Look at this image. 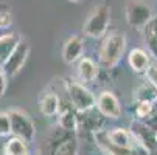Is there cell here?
I'll return each instance as SVG.
<instances>
[{
	"mask_svg": "<svg viewBox=\"0 0 157 155\" xmlns=\"http://www.w3.org/2000/svg\"><path fill=\"white\" fill-rule=\"evenodd\" d=\"M13 25V11L10 5H0V30H8Z\"/></svg>",
	"mask_w": 157,
	"mask_h": 155,
	"instance_id": "cell-22",
	"label": "cell"
},
{
	"mask_svg": "<svg viewBox=\"0 0 157 155\" xmlns=\"http://www.w3.org/2000/svg\"><path fill=\"white\" fill-rule=\"evenodd\" d=\"M27 152H28V143L14 135L10 137V140L5 143V147H3L5 155H22Z\"/></svg>",
	"mask_w": 157,
	"mask_h": 155,
	"instance_id": "cell-20",
	"label": "cell"
},
{
	"mask_svg": "<svg viewBox=\"0 0 157 155\" xmlns=\"http://www.w3.org/2000/svg\"><path fill=\"white\" fill-rule=\"evenodd\" d=\"M20 40L22 39L17 33H5L0 36V67H3V64L8 61Z\"/></svg>",
	"mask_w": 157,
	"mask_h": 155,
	"instance_id": "cell-17",
	"label": "cell"
},
{
	"mask_svg": "<svg viewBox=\"0 0 157 155\" xmlns=\"http://www.w3.org/2000/svg\"><path fill=\"white\" fill-rule=\"evenodd\" d=\"M126 22L131 28L142 30L148 22L154 17V13L145 0H128L126 2Z\"/></svg>",
	"mask_w": 157,
	"mask_h": 155,
	"instance_id": "cell-5",
	"label": "cell"
},
{
	"mask_svg": "<svg viewBox=\"0 0 157 155\" xmlns=\"http://www.w3.org/2000/svg\"><path fill=\"white\" fill-rule=\"evenodd\" d=\"M145 76H146V79H148L152 85H155V87H157V62L149 65V68L146 70Z\"/></svg>",
	"mask_w": 157,
	"mask_h": 155,
	"instance_id": "cell-24",
	"label": "cell"
},
{
	"mask_svg": "<svg viewBox=\"0 0 157 155\" xmlns=\"http://www.w3.org/2000/svg\"><path fill=\"white\" fill-rule=\"evenodd\" d=\"M107 137L109 140L120 146V147H128V149H132V147H137V141L134 138L131 129H124V127H114L107 130Z\"/></svg>",
	"mask_w": 157,
	"mask_h": 155,
	"instance_id": "cell-16",
	"label": "cell"
},
{
	"mask_svg": "<svg viewBox=\"0 0 157 155\" xmlns=\"http://www.w3.org/2000/svg\"><path fill=\"white\" fill-rule=\"evenodd\" d=\"M128 39L123 33H110L104 37L98 50V62L104 70H112L126 53Z\"/></svg>",
	"mask_w": 157,
	"mask_h": 155,
	"instance_id": "cell-1",
	"label": "cell"
},
{
	"mask_svg": "<svg viewBox=\"0 0 157 155\" xmlns=\"http://www.w3.org/2000/svg\"><path fill=\"white\" fill-rule=\"evenodd\" d=\"M97 110L106 120H118L121 116V102L110 90H103L97 96Z\"/></svg>",
	"mask_w": 157,
	"mask_h": 155,
	"instance_id": "cell-9",
	"label": "cell"
},
{
	"mask_svg": "<svg viewBox=\"0 0 157 155\" xmlns=\"http://www.w3.org/2000/svg\"><path fill=\"white\" fill-rule=\"evenodd\" d=\"M134 99H136V102H139V101L157 102V87L152 85L148 79L143 81L140 85L136 87V90H134Z\"/></svg>",
	"mask_w": 157,
	"mask_h": 155,
	"instance_id": "cell-18",
	"label": "cell"
},
{
	"mask_svg": "<svg viewBox=\"0 0 157 155\" xmlns=\"http://www.w3.org/2000/svg\"><path fill=\"white\" fill-rule=\"evenodd\" d=\"M13 127H11V116L10 112H0V137H11Z\"/></svg>",
	"mask_w": 157,
	"mask_h": 155,
	"instance_id": "cell-23",
	"label": "cell"
},
{
	"mask_svg": "<svg viewBox=\"0 0 157 155\" xmlns=\"http://www.w3.org/2000/svg\"><path fill=\"white\" fill-rule=\"evenodd\" d=\"M109 25H110V8L104 3L97 5L84 22L82 34L90 39H101L106 36Z\"/></svg>",
	"mask_w": 157,
	"mask_h": 155,
	"instance_id": "cell-2",
	"label": "cell"
},
{
	"mask_svg": "<svg viewBox=\"0 0 157 155\" xmlns=\"http://www.w3.org/2000/svg\"><path fill=\"white\" fill-rule=\"evenodd\" d=\"M39 110L45 118L58 116L61 110V99L55 92H45L39 99Z\"/></svg>",
	"mask_w": 157,
	"mask_h": 155,
	"instance_id": "cell-14",
	"label": "cell"
},
{
	"mask_svg": "<svg viewBox=\"0 0 157 155\" xmlns=\"http://www.w3.org/2000/svg\"><path fill=\"white\" fill-rule=\"evenodd\" d=\"M140 31L148 53L157 61V16H154Z\"/></svg>",
	"mask_w": 157,
	"mask_h": 155,
	"instance_id": "cell-15",
	"label": "cell"
},
{
	"mask_svg": "<svg viewBox=\"0 0 157 155\" xmlns=\"http://www.w3.org/2000/svg\"><path fill=\"white\" fill-rule=\"evenodd\" d=\"M10 116H11V127H13V135L19 137L28 144L33 143L36 137V126L31 116L20 109H13L10 110Z\"/></svg>",
	"mask_w": 157,
	"mask_h": 155,
	"instance_id": "cell-6",
	"label": "cell"
},
{
	"mask_svg": "<svg viewBox=\"0 0 157 155\" xmlns=\"http://www.w3.org/2000/svg\"><path fill=\"white\" fill-rule=\"evenodd\" d=\"M22 155H30V152H27V153H22Z\"/></svg>",
	"mask_w": 157,
	"mask_h": 155,
	"instance_id": "cell-27",
	"label": "cell"
},
{
	"mask_svg": "<svg viewBox=\"0 0 157 155\" xmlns=\"http://www.w3.org/2000/svg\"><path fill=\"white\" fill-rule=\"evenodd\" d=\"M30 51H31L30 43L25 42V40H20L19 45L16 47V50L11 53V56L8 57V61L3 64V67H2L8 78H14V76H17L22 72V68L25 67V64L28 61Z\"/></svg>",
	"mask_w": 157,
	"mask_h": 155,
	"instance_id": "cell-8",
	"label": "cell"
},
{
	"mask_svg": "<svg viewBox=\"0 0 157 155\" xmlns=\"http://www.w3.org/2000/svg\"><path fill=\"white\" fill-rule=\"evenodd\" d=\"M145 155H149V153H145Z\"/></svg>",
	"mask_w": 157,
	"mask_h": 155,
	"instance_id": "cell-30",
	"label": "cell"
},
{
	"mask_svg": "<svg viewBox=\"0 0 157 155\" xmlns=\"http://www.w3.org/2000/svg\"><path fill=\"white\" fill-rule=\"evenodd\" d=\"M94 138H95L97 146L106 155H145V153H148L142 146L128 149V147H120V146L114 144V143L109 140V137H107V130H104V129L95 130L94 132Z\"/></svg>",
	"mask_w": 157,
	"mask_h": 155,
	"instance_id": "cell-7",
	"label": "cell"
},
{
	"mask_svg": "<svg viewBox=\"0 0 157 155\" xmlns=\"http://www.w3.org/2000/svg\"><path fill=\"white\" fill-rule=\"evenodd\" d=\"M69 2H72V3H79V2H82V0H69Z\"/></svg>",
	"mask_w": 157,
	"mask_h": 155,
	"instance_id": "cell-26",
	"label": "cell"
},
{
	"mask_svg": "<svg viewBox=\"0 0 157 155\" xmlns=\"http://www.w3.org/2000/svg\"><path fill=\"white\" fill-rule=\"evenodd\" d=\"M155 107H157V102H152V101H139L137 105H136V116L140 118V120H146V118H149V116L154 115Z\"/></svg>",
	"mask_w": 157,
	"mask_h": 155,
	"instance_id": "cell-21",
	"label": "cell"
},
{
	"mask_svg": "<svg viewBox=\"0 0 157 155\" xmlns=\"http://www.w3.org/2000/svg\"><path fill=\"white\" fill-rule=\"evenodd\" d=\"M100 68H101L100 62H95L92 57H87V56H82L76 62V75L79 81L84 84L94 82L100 75Z\"/></svg>",
	"mask_w": 157,
	"mask_h": 155,
	"instance_id": "cell-11",
	"label": "cell"
},
{
	"mask_svg": "<svg viewBox=\"0 0 157 155\" xmlns=\"http://www.w3.org/2000/svg\"><path fill=\"white\" fill-rule=\"evenodd\" d=\"M131 132L134 138H136L137 144L142 146L149 155H155L157 152V120L149 121L136 118L131 124Z\"/></svg>",
	"mask_w": 157,
	"mask_h": 155,
	"instance_id": "cell-3",
	"label": "cell"
},
{
	"mask_svg": "<svg viewBox=\"0 0 157 155\" xmlns=\"http://www.w3.org/2000/svg\"><path fill=\"white\" fill-rule=\"evenodd\" d=\"M79 152V143L78 138L70 135L64 138L61 143H58V146L53 149L52 155H78Z\"/></svg>",
	"mask_w": 157,
	"mask_h": 155,
	"instance_id": "cell-19",
	"label": "cell"
},
{
	"mask_svg": "<svg viewBox=\"0 0 157 155\" xmlns=\"http://www.w3.org/2000/svg\"><path fill=\"white\" fill-rule=\"evenodd\" d=\"M58 124L61 130L67 134H76L78 132V110L70 105H61V110L58 113Z\"/></svg>",
	"mask_w": 157,
	"mask_h": 155,
	"instance_id": "cell-13",
	"label": "cell"
},
{
	"mask_svg": "<svg viewBox=\"0 0 157 155\" xmlns=\"http://www.w3.org/2000/svg\"><path fill=\"white\" fill-rule=\"evenodd\" d=\"M0 155H5V153H0Z\"/></svg>",
	"mask_w": 157,
	"mask_h": 155,
	"instance_id": "cell-29",
	"label": "cell"
},
{
	"mask_svg": "<svg viewBox=\"0 0 157 155\" xmlns=\"http://www.w3.org/2000/svg\"><path fill=\"white\" fill-rule=\"evenodd\" d=\"M8 76L6 73L3 72V68L0 67V98H2L5 93H6V88H8Z\"/></svg>",
	"mask_w": 157,
	"mask_h": 155,
	"instance_id": "cell-25",
	"label": "cell"
},
{
	"mask_svg": "<svg viewBox=\"0 0 157 155\" xmlns=\"http://www.w3.org/2000/svg\"><path fill=\"white\" fill-rule=\"evenodd\" d=\"M65 92H67L70 104L78 112H86V110H92L97 107V96L81 81L67 79L65 81Z\"/></svg>",
	"mask_w": 157,
	"mask_h": 155,
	"instance_id": "cell-4",
	"label": "cell"
},
{
	"mask_svg": "<svg viewBox=\"0 0 157 155\" xmlns=\"http://www.w3.org/2000/svg\"><path fill=\"white\" fill-rule=\"evenodd\" d=\"M128 65L134 73L145 75L151 65V54L148 53V50H143L139 47L132 48L128 53Z\"/></svg>",
	"mask_w": 157,
	"mask_h": 155,
	"instance_id": "cell-12",
	"label": "cell"
},
{
	"mask_svg": "<svg viewBox=\"0 0 157 155\" xmlns=\"http://www.w3.org/2000/svg\"><path fill=\"white\" fill-rule=\"evenodd\" d=\"M37 155H44V153H40V152H39V153H37Z\"/></svg>",
	"mask_w": 157,
	"mask_h": 155,
	"instance_id": "cell-28",
	"label": "cell"
},
{
	"mask_svg": "<svg viewBox=\"0 0 157 155\" xmlns=\"http://www.w3.org/2000/svg\"><path fill=\"white\" fill-rule=\"evenodd\" d=\"M82 53H84V40H82V36L75 34V36H70L69 39L64 42L61 56H62V61L65 64L72 65V64H76L82 57Z\"/></svg>",
	"mask_w": 157,
	"mask_h": 155,
	"instance_id": "cell-10",
	"label": "cell"
}]
</instances>
